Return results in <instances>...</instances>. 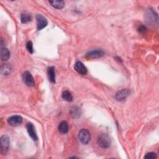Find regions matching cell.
<instances>
[{
  "label": "cell",
  "mask_w": 159,
  "mask_h": 159,
  "mask_svg": "<svg viewBox=\"0 0 159 159\" xmlns=\"http://www.w3.org/2000/svg\"><path fill=\"white\" fill-rule=\"evenodd\" d=\"M47 74L48 77L50 82L52 83H56V73H55V68L54 67H50L47 69Z\"/></svg>",
  "instance_id": "obj_12"
},
{
  "label": "cell",
  "mask_w": 159,
  "mask_h": 159,
  "mask_svg": "<svg viewBox=\"0 0 159 159\" xmlns=\"http://www.w3.org/2000/svg\"><path fill=\"white\" fill-rule=\"evenodd\" d=\"M36 20H37V27L38 31H41L47 26V21L42 15L38 14L36 17Z\"/></svg>",
  "instance_id": "obj_9"
},
{
  "label": "cell",
  "mask_w": 159,
  "mask_h": 159,
  "mask_svg": "<svg viewBox=\"0 0 159 159\" xmlns=\"http://www.w3.org/2000/svg\"><path fill=\"white\" fill-rule=\"evenodd\" d=\"M131 92L128 89H123L121 90L116 94L115 98L117 101H122L124 100H125L130 95Z\"/></svg>",
  "instance_id": "obj_8"
},
{
  "label": "cell",
  "mask_w": 159,
  "mask_h": 159,
  "mask_svg": "<svg viewBox=\"0 0 159 159\" xmlns=\"http://www.w3.org/2000/svg\"><path fill=\"white\" fill-rule=\"evenodd\" d=\"M32 17L29 14L27 13H24V14H22L21 16V21L22 22V23L23 24H26L27 23L30 21H31Z\"/></svg>",
  "instance_id": "obj_19"
},
{
  "label": "cell",
  "mask_w": 159,
  "mask_h": 159,
  "mask_svg": "<svg viewBox=\"0 0 159 159\" xmlns=\"http://www.w3.org/2000/svg\"><path fill=\"white\" fill-rule=\"evenodd\" d=\"M98 144L103 149H108L111 146V140L107 134H103L98 137Z\"/></svg>",
  "instance_id": "obj_2"
},
{
  "label": "cell",
  "mask_w": 159,
  "mask_h": 159,
  "mask_svg": "<svg viewBox=\"0 0 159 159\" xmlns=\"http://www.w3.org/2000/svg\"><path fill=\"white\" fill-rule=\"evenodd\" d=\"M49 3L52 6L56 9H62L65 6V2L63 1H58V0H54V1H49Z\"/></svg>",
  "instance_id": "obj_15"
},
{
  "label": "cell",
  "mask_w": 159,
  "mask_h": 159,
  "mask_svg": "<svg viewBox=\"0 0 159 159\" xmlns=\"http://www.w3.org/2000/svg\"><path fill=\"white\" fill-rule=\"evenodd\" d=\"M144 18L147 24L154 26L158 24V15L154 9L149 8L146 11Z\"/></svg>",
  "instance_id": "obj_1"
},
{
  "label": "cell",
  "mask_w": 159,
  "mask_h": 159,
  "mask_svg": "<svg viewBox=\"0 0 159 159\" xmlns=\"http://www.w3.org/2000/svg\"><path fill=\"white\" fill-rule=\"evenodd\" d=\"M58 129L59 131L62 134H65L68 132V124L67 121H62L58 126Z\"/></svg>",
  "instance_id": "obj_13"
},
{
  "label": "cell",
  "mask_w": 159,
  "mask_h": 159,
  "mask_svg": "<svg viewBox=\"0 0 159 159\" xmlns=\"http://www.w3.org/2000/svg\"><path fill=\"white\" fill-rule=\"evenodd\" d=\"M23 80L24 83L28 86H34L35 85L34 80L31 74L27 71L25 72L23 75Z\"/></svg>",
  "instance_id": "obj_7"
},
{
  "label": "cell",
  "mask_w": 159,
  "mask_h": 159,
  "mask_svg": "<svg viewBox=\"0 0 159 159\" xmlns=\"http://www.w3.org/2000/svg\"><path fill=\"white\" fill-rule=\"evenodd\" d=\"M11 72V67L9 63H3L1 66V74L5 76L9 75Z\"/></svg>",
  "instance_id": "obj_14"
},
{
  "label": "cell",
  "mask_w": 159,
  "mask_h": 159,
  "mask_svg": "<svg viewBox=\"0 0 159 159\" xmlns=\"http://www.w3.org/2000/svg\"><path fill=\"white\" fill-rule=\"evenodd\" d=\"M10 57V52L9 50L5 47H3L1 49V59L3 61L8 60Z\"/></svg>",
  "instance_id": "obj_16"
},
{
  "label": "cell",
  "mask_w": 159,
  "mask_h": 159,
  "mask_svg": "<svg viewBox=\"0 0 159 159\" xmlns=\"http://www.w3.org/2000/svg\"><path fill=\"white\" fill-rule=\"evenodd\" d=\"M78 139L83 144H88L90 143L91 139L90 132L86 129H81L78 134Z\"/></svg>",
  "instance_id": "obj_4"
},
{
  "label": "cell",
  "mask_w": 159,
  "mask_h": 159,
  "mask_svg": "<svg viewBox=\"0 0 159 159\" xmlns=\"http://www.w3.org/2000/svg\"><path fill=\"white\" fill-rule=\"evenodd\" d=\"M62 98L68 102H72L73 101V96L71 93L68 91H65L63 92Z\"/></svg>",
  "instance_id": "obj_18"
},
{
  "label": "cell",
  "mask_w": 159,
  "mask_h": 159,
  "mask_svg": "<svg viewBox=\"0 0 159 159\" xmlns=\"http://www.w3.org/2000/svg\"><path fill=\"white\" fill-rule=\"evenodd\" d=\"M146 31V26L142 25V26H140L138 28V31L140 33H144L145 32V31Z\"/></svg>",
  "instance_id": "obj_22"
},
{
  "label": "cell",
  "mask_w": 159,
  "mask_h": 159,
  "mask_svg": "<svg viewBox=\"0 0 159 159\" xmlns=\"http://www.w3.org/2000/svg\"><path fill=\"white\" fill-rule=\"evenodd\" d=\"M74 68L76 71L83 75H85L87 74V68L84 65V64L81 62H77L75 63Z\"/></svg>",
  "instance_id": "obj_10"
},
{
  "label": "cell",
  "mask_w": 159,
  "mask_h": 159,
  "mask_svg": "<svg viewBox=\"0 0 159 159\" xmlns=\"http://www.w3.org/2000/svg\"><path fill=\"white\" fill-rule=\"evenodd\" d=\"M0 144H1L2 154L6 155L8 152L10 145V140L7 135H4L2 136L1 140H0Z\"/></svg>",
  "instance_id": "obj_3"
},
{
  "label": "cell",
  "mask_w": 159,
  "mask_h": 159,
  "mask_svg": "<svg viewBox=\"0 0 159 159\" xmlns=\"http://www.w3.org/2000/svg\"><path fill=\"white\" fill-rule=\"evenodd\" d=\"M27 131L29 136L35 141L38 140V136L35 130V128L32 123H28L27 125Z\"/></svg>",
  "instance_id": "obj_11"
},
{
  "label": "cell",
  "mask_w": 159,
  "mask_h": 159,
  "mask_svg": "<svg viewBox=\"0 0 159 159\" xmlns=\"http://www.w3.org/2000/svg\"><path fill=\"white\" fill-rule=\"evenodd\" d=\"M156 158H157V155L154 152H149L144 157L145 159H155Z\"/></svg>",
  "instance_id": "obj_20"
},
{
  "label": "cell",
  "mask_w": 159,
  "mask_h": 159,
  "mask_svg": "<svg viewBox=\"0 0 159 159\" xmlns=\"http://www.w3.org/2000/svg\"><path fill=\"white\" fill-rule=\"evenodd\" d=\"M26 48H27V50L29 51V53H31V54H32V53H33V44H32L31 41L27 42V43L26 44Z\"/></svg>",
  "instance_id": "obj_21"
},
{
  "label": "cell",
  "mask_w": 159,
  "mask_h": 159,
  "mask_svg": "<svg viewBox=\"0 0 159 159\" xmlns=\"http://www.w3.org/2000/svg\"><path fill=\"white\" fill-rule=\"evenodd\" d=\"M8 122L12 126H17L21 125L23 122V117L18 115L12 116L8 119Z\"/></svg>",
  "instance_id": "obj_6"
},
{
  "label": "cell",
  "mask_w": 159,
  "mask_h": 159,
  "mask_svg": "<svg viewBox=\"0 0 159 159\" xmlns=\"http://www.w3.org/2000/svg\"><path fill=\"white\" fill-rule=\"evenodd\" d=\"M70 114L74 118L78 117L80 116V114H81L80 108H78L77 107H72L70 110Z\"/></svg>",
  "instance_id": "obj_17"
},
{
  "label": "cell",
  "mask_w": 159,
  "mask_h": 159,
  "mask_svg": "<svg viewBox=\"0 0 159 159\" xmlns=\"http://www.w3.org/2000/svg\"><path fill=\"white\" fill-rule=\"evenodd\" d=\"M104 52L101 49H94L89 51L86 54V57L88 59H98L103 56Z\"/></svg>",
  "instance_id": "obj_5"
}]
</instances>
